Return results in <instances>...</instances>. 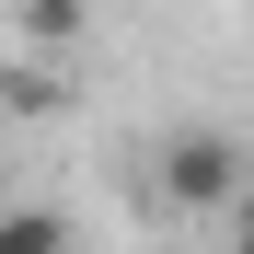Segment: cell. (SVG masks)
Returning <instances> with one entry per match:
<instances>
[{
    "label": "cell",
    "instance_id": "1",
    "mask_svg": "<svg viewBox=\"0 0 254 254\" xmlns=\"http://www.w3.org/2000/svg\"><path fill=\"white\" fill-rule=\"evenodd\" d=\"M231 196H243V150L220 127H174V139H162V208L208 220V208H231Z\"/></svg>",
    "mask_w": 254,
    "mask_h": 254
},
{
    "label": "cell",
    "instance_id": "3",
    "mask_svg": "<svg viewBox=\"0 0 254 254\" xmlns=\"http://www.w3.org/2000/svg\"><path fill=\"white\" fill-rule=\"evenodd\" d=\"M12 23H23V47H69L81 35V0H12Z\"/></svg>",
    "mask_w": 254,
    "mask_h": 254
},
{
    "label": "cell",
    "instance_id": "4",
    "mask_svg": "<svg viewBox=\"0 0 254 254\" xmlns=\"http://www.w3.org/2000/svg\"><path fill=\"white\" fill-rule=\"evenodd\" d=\"M243 243H254V220H243Z\"/></svg>",
    "mask_w": 254,
    "mask_h": 254
},
{
    "label": "cell",
    "instance_id": "2",
    "mask_svg": "<svg viewBox=\"0 0 254 254\" xmlns=\"http://www.w3.org/2000/svg\"><path fill=\"white\" fill-rule=\"evenodd\" d=\"M0 254H69V220L58 208H0Z\"/></svg>",
    "mask_w": 254,
    "mask_h": 254
}]
</instances>
